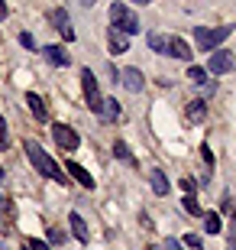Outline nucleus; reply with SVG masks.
<instances>
[{
    "mask_svg": "<svg viewBox=\"0 0 236 250\" xmlns=\"http://www.w3.org/2000/svg\"><path fill=\"white\" fill-rule=\"evenodd\" d=\"M23 149H26L29 163H33V166H36V169H39V172H42L46 179H55V182H65V172L58 169V163H55V159L49 156L46 149L39 146L36 140H26V143H23Z\"/></svg>",
    "mask_w": 236,
    "mask_h": 250,
    "instance_id": "f257e3e1",
    "label": "nucleus"
},
{
    "mask_svg": "<svg viewBox=\"0 0 236 250\" xmlns=\"http://www.w3.org/2000/svg\"><path fill=\"white\" fill-rule=\"evenodd\" d=\"M110 29H117V33H123V36L139 33L136 10H129L127 3H110Z\"/></svg>",
    "mask_w": 236,
    "mask_h": 250,
    "instance_id": "f03ea898",
    "label": "nucleus"
},
{
    "mask_svg": "<svg viewBox=\"0 0 236 250\" xmlns=\"http://www.w3.org/2000/svg\"><path fill=\"white\" fill-rule=\"evenodd\" d=\"M233 33V26H217V29H204L198 26L194 29V39H198V49L200 52H214V49H220V42Z\"/></svg>",
    "mask_w": 236,
    "mask_h": 250,
    "instance_id": "7ed1b4c3",
    "label": "nucleus"
},
{
    "mask_svg": "<svg viewBox=\"0 0 236 250\" xmlns=\"http://www.w3.org/2000/svg\"><path fill=\"white\" fill-rule=\"evenodd\" d=\"M81 88H84V101H88V111L100 114V107H104V94H100V88H97V78H94V72H88V68L81 72Z\"/></svg>",
    "mask_w": 236,
    "mask_h": 250,
    "instance_id": "20e7f679",
    "label": "nucleus"
},
{
    "mask_svg": "<svg viewBox=\"0 0 236 250\" xmlns=\"http://www.w3.org/2000/svg\"><path fill=\"white\" fill-rule=\"evenodd\" d=\"M230 68H233V52H230V49H214L204 72H210V75H227Z\"/></svg>",
    "mask_w": 236,
    "mask_h": 250,
    "instance_id": "39448f33",
    "label": "nucleus"
},
{
    "mask_svg": "<svg viewBox=\"0 0 236 250\" xmlns=\"http://www.w3.org/2000/svg\"><path fill=\"white\" fill-rule=\"evenodd\" d=\"M52 140H55L62 149H78V143H81L78 130L68 127V124H55V127H52Z\"/></svg>",
    "mask_w": 236,
    "mask_h": 250,
    "instance_id": "423d86ee",
    "label": "nucleus"
},
{
    "mask_svg": "<svg viewBox=\"0 0 236 250\" xmlns=\"http://www.w3.org/2000/svg\"><path fill=\"white\" fill-rule=\"evenodd\" d=\"M120 82H123V88H127V91H133V94H139L145 88V78H143V72H139V68H123V72H120Z\"/></svg>",
    "mask_w": 236,
    "mask_h": 250,
    "instance_id": "0eeeda50",
    "label": "nucleus"
},
{
    "mask_svg": "<svg viewBox=\"0 0 236 250\" xmlns=\"http://www.w3.org/2000/svg\"><path fill=\"white\" fill-rule=\"evenodd\" d=\"M65 172H68V176H72L74 182H81L84 188H94V186H97V182H94V179H91V172H88V169H84V166H78V163H72V159L65 163Z\"/></svg>",
    "mask_w": 236,
    "mask_h": 250,
    "instance_id": "6e6552de",
    "label": "nucleus"
},
{
    "mask_svg": "<svg viewBox=\"0 0 236 250\" xmlns=\"http://www.w3.org/2000/svg\"><path fill=\"white\" fill-rule=\"evenodd\" d=\"M168 56H175V59H182V62H191V52L188 49V42H184L182 36H168Z\"/></svg>",
    "mask_w": 236,
    "mask_h": 250,
    "instance_id": "1a4fd4ad",
    "label": "nucleus"
},
{
    "mask_svg": "<svg viewBox=\"0 0 236 250\" xmlns=\"http://www.w3.org/2000/svg\"><path fill=\"white\" fill-rule=\"evenodd\" d=\"M42 56H46L52 65H58V68H65V65L72 62V56H68L62 46H46V49H42Z\"/></svg>",
    "mask_w": 236,
    "mask_h": 250,
    "instance_id": "9d476101",
    "label": "nucleus"
},
{
    "mask_svg": "<svg viewBox=\"0 0 236 250\" xmlns=\"http://www.w3.org/2000/svg\"><path fill=\"white\" fill-rule=\"evenodd\" d=\"M107 46L113 56H120V52H127L129 49V36H123V33H117V29H110L107 33Z\"/></svg>",
    "mask_w": 236,
    "mask_h": 250,
    "instance_id": "9b49d317",
    "label": "nucleus"
},
{
    "mask_svg": "<svg viewBox=\"0 0 236 250\" xmlns=\"http://www.w3.org/2000/svg\"><path fill=\"white\" fill-rule=\"evenodd\" d=\"M184 114H188V121H191V124H200L204 117H207V104L200 101V98H194V101H188Z\"/></svg>",
    "mask_w": 236,
    "mask_h": 250,
    "instance_id": "f8f14e48",
    "label": "nucleus"
},
{
    "mask_svg": "<svg viewBox=\"0 0 236 250\" xmlns=\"http://www.w3.org/2000/svg\"><path fill=\"white\" fill-rule=\"evenodd\" d=\"M26 107L33 111V117H36V121H49V111H46V104H42V98H39V94H33V91L26 94Z\"/></svg>",
    "mask_w": 236,
    "mask_h": 250,
    "instance_id": "ddd939ff",
    "label": "nucleus"
},
{
    "mask_svg": "<svg viewBox=\"0 0 236 250\" xmlns=\"http://www.w3.org/2000/svg\"><path fill=\"white\" fill-rule=\"evenodd\" d=\"M68 224H72V234H74V241L88 244V237H91V234H88V224H84V218H81V214L74 211L72 218H68Z\"/></svg>",
    "mask_w": 236,
    "mask_h": 250,
    "instance_id": "4468645a",
    "label": "nucleus"
},
{
    "mask_svg": "<svg viewBox=\"0 0 236 250\" xmlns=\"http://www.w3.org/2000/svg\"><path fill=\"white\" fill-rule=\"evenodd\" d=\"M149 182H152V192H155V195H168V188H172V182L165 179V172H162V169H152Z\"/></svg>",
    "mask_w": 236,
    "mask_h": 250,
    "instance_id": "2eb2a0df",
    "label": "nucleus"
},
{
    "mask_svg": "<svg viewBox=\"0 0 236 250\" xmlns=\"http://www.w3.org/2000/svg\"><path fill=\"white\" fill-rule=\"evenodd\" d=\"M100 117H107V121H117V117H120V101H117V98H104Z\"/></svg>",
    "mask_w": 236,
    "mask_h": 250,
    "instance_id": "dca6fc26",
    "label": "nucleus"
},
{
    "mask_svg": "<svg viewBox=\"0 0 236 250\" xmlns=\"http://www.w3.org/2000/svg\"><path fill=\"white\" fill-rule=\"evenodd\" d=\"M52 20L58 23V29H62V36L68 39V42H72V39H74V29L68 26V17H65V10H55V13H52Z\"/></svg>",
    "mask_w": 236,
    "mask_h": 250,
    "instance_id": "f3484780",
    "label": "nucleus"
},
{
    "mask_svg": "<svg viewBox=\"0 0 236 250\" xmlns=\"http://www.w3.org/2000/svg\"><path fill=\"white\" fill-rule=\"evenodd\" d=\"M113 156H117L120 163H127V166H133V163H136V159H133V153H129V146L123 143V140H117V143H113Z\"/></svg>",
    "mask_w": 236,
    "mask_h": 250,
    "instance_id": "a211bd4d",
    "label": "nucleus"
},
{
    "mask_svg": "<svg viewBox=\"0 0 236 250\" xmlns=\"http://www.w3.org/2000/svg\"><path fill=\"white\" fill-rule=\"evenodd\" d=\"M149 49H152V52H168V36H162V33H149Z\"/></svg>",
    "mask_w": 236,
    "mask_h": 250,
    "instance_id": "6ab92c4d",
    "label": "nucleus"
},
{
    "mask_svg": "<svg viewBox=\"0 0 236 250\" xmlns=\"http://www.w3.org/2000/svg\"><path fill=\"white\" fill-rule=\"evenodd\" d=\"M188 82L204 84V82H207V72H204V68H198V65H191V68H188Z\"/></svg>",
    "mask_w": 236,
    "mask_h": 250,
    "instance_id": "aec40b11",
    "label": "nucleus"
},
{
    "mask_svg": "<svg viewBox=\"0 0 236 250\" xmlns=\"http://www.w3.org/2000/svg\"><path fill=\"white\" fill-rule=\"evenodd\" d=\"M182 208H184V211H188V214H200V211H204V208H200V205H198V198H194V195H184Z\"/></svg>",
    "mask_w": 236,
    "mask_h": 250,
    "instance_id": "412c9836",
    "label": "nucleus"
},
{
    "mask_svg": "<svg viewBox=\"0 0 236 250\" xmlns=\"http://www.w3.org/2000/svg\"><path fill=\"white\" fill-rule=\"evenodd\" d=\"M220 214H207V218H204V228H207V234H220Z\"/></svg>",
    "mask_w": 236,
    "mask_h": 250,
    "instance_id": "4be33fe9",
    "label": "nucleus"
},
{
    "mask_svg": "<svg viewBox=\"0 0 236 250\" xmlns=\"http://www.w3.org/2000/svg\"><path fill=\"white\" fill-rule=\"evenodd\" d=\"M10 143V133H7V121H3V114H0V149H7Z\"/></svg>",
    "mask_w": 236,
    "mask_h": 250,
    "instance_id": "5701e85b",
    "label": "nucleus"
},
{
    "mask_svg": "<svg viewBox=\"0 0 236 250\" xmlns=\"http://www.w3.org/2000/svg\"><path fill=\"white\" fill-rule=\"evenodd\" d=\"M227 247H230V250H236V214L230 218V237H227Z\"/></svg>",
    "mask_w": 236,
    "mask_h": 250,
    "instance_id": "b1692460",
    "label": "nucleus"
},
{
    "mask_svg": "<svg viewBox=\"0 0 236 250\" xmlns=\"http://www.w3.org/2000/svg\"><path fill=\"white\" fill-rule=\"evenodd\" d=\"M178 186H182V192H184V195H194V179H191V176H184Z\"/></svg>",
    "mask_w": 236,
    "mask_h": 250,
    "instance_id": "393cba45",
    "label": "nucleus"
},
{
    "mask_svg": "<svg viewBox=\"0 0 236 250\" xmlns=\"http://www.w3.org/2000/svg\"><path fill=\"white\" fill-rule=\"evenodd\" d=\"M19 46H26V49H36V39H33V33H19Z\"/></svg>",
    "mask_w": 236,
    "mask_h": 250,
    "instance_id": "a878e982",
    "label": "nucleus"
},
{
    "mask_svg": "<svg viewBox=\"0 0 236 250\" xmlns=\"http://www.w3.org/2000/svg\"><path fill=\"white\" fill-rule=\"evenodd\" d=\"M184 244H188L191 250H200V237L198 234H184Z\"/></svg>",
    "mask_w": 236,
    "mask_h": 250,
    "instance_id": "bb28decb",
    "label": "nucleus"
},
{
    "mask_svg": "<svg viewBox=\"0 0 236 250\" xmlns=\"http://www.w3.org/2000/svg\"><path fill=\"white\" fill-rule=\"evenodd\" d=\"M49 244H65V234L58 231V228H52V231H49Z\"/></svg>",
    "mask_w": 236,
    "mask_h": 250,
    "instance_id": "cd10ccee",
    "label": "nucleus"
},
{
    "mask_svg": "<svg viewBox=\"0 0 236 250\" xmlns=\"http://www.w3.org/2000/svg\"><path fill=\"white\" fill-rule=\"evenodd\" d=\"M162 247H165V250H184L182 244L175 241V237H165V241H162Z\"/></svg>",
    "mask_w": 236,
    "mask_h": 250,
    "instance_id": "c85d7f7f",
    "label": "nucleus"
},
{
    "mask_svg": "<svg viewBox=\"0 0 236 250\" xmlns=\"http://www.w3.org/2000/svg\"><path fill=\"white\" fill-rule=\"evenodd\" d=\"M26 247H29V250H52V247H49V244H46V241H29V244H26Z\"/></svg>",
    "mask_w": 236,
    "mask_h": 250,
    "instance_id": "c756f323",
    "label": "nucleus"
},
{
    "mask_svg": "<svg viewBox=\"0 0 236 250\" xmlns=\"http://www.w3.org/2000/svg\"><path fill=\"white\" fill-rule=\"evenodd\" d=\"M200 156H204L207 166H214V153H210V146H200Z\"/></svg>",
    "mask_w": 236,
    "mask_h": 250,
    "instance_id": "7c9ffc66",
    "label": "nucleus"
},
{
    "mask_svg": "<svg viewBox=\"0 0 236 250\" xmlns=\"http://www.w3.org/2000/svg\"><path fill=\"white\" fill-rule=\"evenodd\" d=\"M200 88H204V94H207V98H210V94L217 91V82H204V84H200Z\"/></svg>",
    "mask_w": 236,
    "mask_h": 250,
    "instance_id": "2f4dec72",
    "label": "nucleus"
},
{
    "mask_svg": "<svg viewBox=\"0 0 236 250\" xmlns=\"http://www.w3.org/2000/svg\"><path fill=\"white\" fill-rule=\"evenodd\" d=\"M107 75H110V82H120V72H117V68H113L110 62H107Z\"/></svg>",
    "mask_w": 236,
    "mask_h": 250,
    "instance_id": "473e14b6",
    "label": "nucleus"
},
{
    "mask_svg": "<svg viewBox=\"0 0 236 250\" xmlns=\"http://www.w3.org/2000/svg\"><path fill=\"white\" fill-rule=\"evenodd\" d=\"M7 20V3H0V23Z\"/></svg>",
    "mask_w": 236,
    "mask_h": 250,
    "instance_id": "72a5a7b5",
    "label": "nucleus"
},
{
    "mask_svg": "<svg viewBox=\"0 0 236 250\" xmlns=\"http://www.w3.org/2000/svg\"><path fill=\"white\" fill-rule=\"evenodd\" d=\"M7 208H10V202L3 198V195H0V211H7Z\"/></svg>",
    "mask_w": 236,
    "mask_h": 250,
    "instance_id": "f704fd0d",
    "label": "nucleus"
},
{
    "mask_svg": "<svg viewBox=\"0 0 236 250\" xmlns=\"http://www.w3.org/2000/svg\"><path fill=\"white\" fill-rule=\"evenodd\" d=\"M0 182H3V169H0Z\"/></svg>",
    "mask_w": 236,
    "mask_h": 250,
    "instance_id": "c9c22d12",
    "label": "nucleus"
}]
</instances>
